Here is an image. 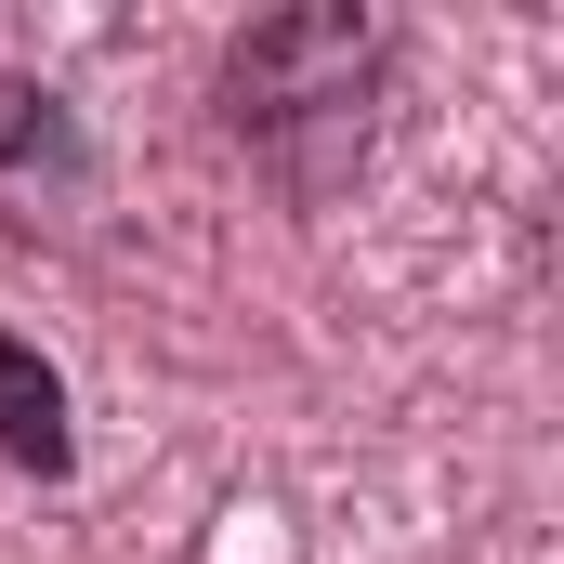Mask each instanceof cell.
<instances>
[{"label": "cell", "mask_w": 564, "mask_h": 564, "mask_svg": "<svg viewBox=\"0 0 564 564\" xmlns=\"http://www.w3.org/2000/svg\"><path fill=\"white\" fill-rule=\"evenodd\" d=\"M394 79V26L355 13V0H315V13H263L224 40V132L263 144L289 184H328V144L368 132Z\"/></svg>", "instance_id": "1"}, {"label": "cell", "mask_w": 564, "mask_h": 564, "mask_svg": "<svg viewBox=\"0 0 564 564\" xmlns=\"http://www.w3.org/2000/svg\"><path fill=\"white\" fill-rule=\"evenodd\" d=\"M0 459H13V473H40V486H66V459H79L53 355H40V341H13V328H0Z\"/></svg>", "instance_id": "2"}]
</instances>
